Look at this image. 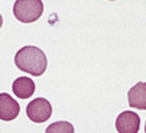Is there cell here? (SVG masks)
<instances>
[{"mask_svg": "<svg viewBox=\"0 0 146 133\" xmlns=\"http://www.w3.org/2000/svg\"><path fill=\"white\" fill-rule=\"evenodd\" d=\"M15 64L16 66L26 74L39 77L46 70V55L44 51H40L36 47H23L20 48L15 55Z\"/></svg>", "mask_w": 146, "mask_h": 133, "instance_id": "1", "label": "cell"}, {"mask_svg": "<svg viewBox=\"0 0 146 133\" xmlns=\"http://www.w3.org/2000/svg\"><path fill=\"white\" fill-rule=\"evenodd\" d=\"M44 3L40 0H17L13 5V15L17 20L23 23L38 20L42 16Z\"/></svg>", "mask_w": 146, "mask_h": 133, "instance_id": "2", "label": "cell"}, {"mask_svg": "<svg viewBox=\"0 0 146 133\" xmlns=\"http://www.w3.org/2000/svg\"><path fill=\"white\" fill-rule=\"evenodd\" d=\"M26 114L28 117L35 122V123H44L46 122L51 114H52V106L51 103L44 98V97H39V98H35L32 100L28 107H26Z\"/></svg>", "mask_w": 146, "mask_h": 133, "instance_id": "3", "label": "cell"}, {"mask_svg": "<svg viewBox=\"0 0 146 133\" xmlns=\"http://www.w3.org/2000/svg\"><path fill=\"white\" fill-rule=\"evenodd\" d=\"M140 127V117L135 112H123L116 119V129L119 133H137Z\"/></svg>", "mask_w": 146, "mask_h": 133, "instance_id": "4", "label": "cell"}, {"mask_svg": "<svg viewBox=\"0 0 146 133\" xmlns=\"http://www.w3.org/2000/svg\"><path fill=\"white\" fill-rule=\"evenodd\" d=\"M19 112H20L19 103L12 96H9L7 93L0 94V120L3 122L15 120L19 116Z\"/></svg>", "mask_w": 146, "mask_h": 133, "instance_id": "5", "label": "cell"}, {"mask_svg": "<svg viewBox=\"0 0 146 133\" xmlns=\"http://www.w3.org/2000/svg\"><path fill=\"white\" fill-rule=\"evenodd\" d=\"M127 98L132 108L146 110V82L135 84L127 93Z\"/></svg>", "mask_w": 146, "mask_h": 133, "instance_id": "6", "label": "cell"}, {"mask_svg": "<svg viewBox=\"0 0 146 133\" xmlns=\"http://www.w3.org/2000/svg\"><path fill=\"white\" fill-rule=\"evenodd\" d=\"M13 93L19 98H29L35 93V82L29 77H19L15 80L13 85Z\"/></svg>", "mask_w": 146, "mask_h": 133, "instance_id": "7", "label": "cell"}, {"mask_svg": "<svg viewBox=\"0 0 146 133\" xmlns=\"http://www.w3.org/2000/svg\"><path fill=\"white\" fill-rule=\"evenodd\" d=\"M45 133H74V126L70 122H55L49 124L45 130Z\"/></svg>", "mask_w": 146, "mask_h": 133, "instance_id": "8", "label": "cell"}, {"mask_svg": "<svg viewBox=\"0 0 146 133\" xmlns=\"http://www.w3.org/2000/svg\"><path fill=\"white\" fill-rule=\"evenodd\" d=\"M2 25H3V17H2V15H0V28H2Z\"/></svg>", "mask_w": 146, "mask_h": 133, "instance_id": "9", "label": "cell"}, {"mask_svg": "<svg viewBox=\"0 0 146 133\" xmlns=\"http://www.w3.org/2000/svg\"><path fill=\"white\" fill-rule=\"evenodd\" d=\"M145 133H146V124H145Z\"/></svg>", "mask_w": 146, "mask_h": 133, "instance_id": "10", "label": "cell"}]
</instances>
